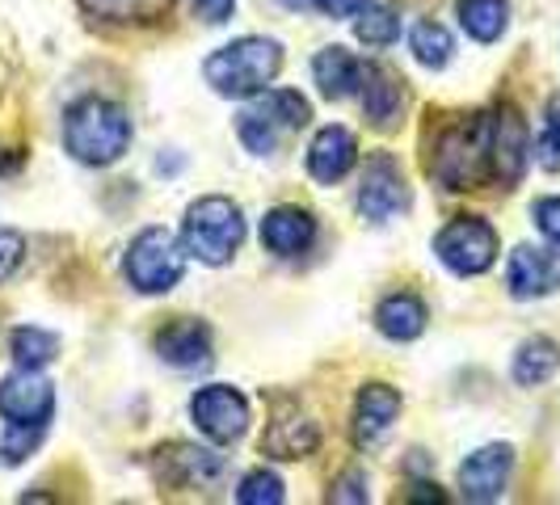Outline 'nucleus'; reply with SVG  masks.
Masks as SVG:
<instances>
[{
    "label": "nucleus",
    "instance_id": "nucleus-1",
    "mask_svg": "<svg viewBox=\"0 0 560 505\" xmlns=\"http://www.w3.org/2000/svg\"><path fill=\"white\" fill-rule=\"evenodd\" d=\"M430 177L451 190H480V186H498V156H493V110L464 114L459 122H451L439 131V140L430 148Z\"/></svg>",
    "mask_w": 560,
    "mask_h": 505
},
{
    "label": "nucleus",
    "instance_id": "nucleus-2",
    "mask_svg": "<svg viewBox=\"0 0 560 505\" xmlns=\"http://www.w3.org/2000/svg\"><path fill=\"white\" fill-rule=\"evenodd\" d=\"M131 114L110 97H81L63 110V148L89 168H110L131 148Z\"/></svg>",
    "mask_w": 560,
    "mask_h": 505
},
{
    "label": "nucleus",
    "instance_id": "nucleus-3",
    "mask_svg": "<svg viewBox=\"0 0 560 505\" xmlns=\"http://www.w3.org/2000/svg\"><path fill=\"white\" fill-rule=\"evenodd\" d=\"M279 72H282V43L261 38V34L232 38L220 51H211V56L202 59L207 84H211L220 97H232V102H245V97L266 93Z\"/></svg>",
    "mask_w": 560,
    "mask_h": 505
},
{
    "label": "nucleus",
    "instance_id": "nucleus-4",
    "mask_svg": "<svg viewBox=\"0 0 560 505\" xmlns=\"http://www.w3.org/2000/svg\"><path fill=\"white\" fill-rule=\"evenodd\" d=\"M182 245L202 266H228L245 245V211L224 195H202L186 207Z\"/></svg>",
    "mask_w": 560,
    "mask_h": 505
},
{
    "label": "nucleus",
    "instance_id": "nucleus-5",
    "mask_svg": "<svg viewBox=\"0 0 560 505\" xmlns=\"http://www.w3.org/2000/svg\"><path fill=\"white\" fill-rule=\"evenodd\" d=\"M312 122V102L300 89H266L253 97V106L236 114V140L253 156H275L279 143Z\"/></svg>",
    "mask_w": 560,
    "mask_h": 505
},
{
    "label": "nucleus",
    "instance_id": "nucleus-6",
    "mask_svg": "<svg viewBox=\"0 0 560 505\" xmlns=\"http://www.w3.org/2000/svg\"><path fill=\"white\" fill-rule=\"evenodd\" d=\"M186 245L182 236H173L168 227L152 224L136 232V240L127 245V257H122V274L127 282L140 291V295H168L182 274H186Z\"/></svg>",
    "mask_w": 560,
    "mask_h": 505
},
{
    "label": "nucleus",
    "instance_id": "nucleus-7",
    "mask_svg": "<svg viewBox=\"0 0 560 505\" xmlns=\"http://www.w3.org/2000/svg\"><path fill=\"white\" fill-rule=\"evenodd\" d=\"M498 252H502V240H498L493 224L480 220V215H455L434 236V257L447 266L451 274H459V279H477L485 270H493Z\"/></svg>",
    "mask_w": 560,
    "mask_h": 505
},
{
    "label": "nucleus",
    "instance_id": "nucleus-8",
    "mask_svg": "<svg viewBox=\"0 0 560 505\" xmlns=\"http://www.w3.org/2000/svg\"><path fill=\"white\" fill-rule=\"evenodd\" d=\"M190 421L202 438H211L215 447H228V443H241L249 434V396L236 392L232 384H207L190 396Z\"/></svg>",
    "mask_w": 560,
    "mask_h": 505
},
{
    "label": "nucleus",
    "instance_id": "nucleus-9",
    "mask_svg": "<svg viewBox=\"0 0 560 505\" xmlns=\"http://www.w3.org/2000/svg\"><path fill=\"white\" fill-rule=\"evenodd\" d=\"M0 418H4V425L47 430L56 418V384L34 366L9 371L0 379Z\"/></svg>",
    "mask_w": 560,
    "mask_h": 505
},
{
    "label": "nucleus",
    "instance_id": "nucleus-10",
    "mask_svg": "<svg viewBox=\"0 0 560 505\" xmlns=\"http://www.w3.org/2000/svg\"><path fill=\"white\" fill-rule=\"evenodd\" d=\"M409 207V181L393 152H371L359 173V215L371 224H388Z\"/></svg>",
    "mask_w": 560,
    "mask_h": 505
},
{
    "label": "nucleus",
    "instance_id": "nucleus-11",
    "mask_svg": "<svg viewBox=\"0 0 560 505\" xmlns=\"http://www.w3.org/2000/svg\"><path fill=\"white\" fill-rule=\"evenodd\" d=\"M510 477H514V447L510 443H489V447L472 450L459 463V493L472 505L502 502Z\"/></svg>",
    "mask_w": 560,
    "mask_h": 505
},
{
    "label": "nucleus",
    "instance_id": "nucleus-12",
    "mask_svg": "<svg viewBox=\"0 0 560 505\" xmlns=\"http://www.w3.org/2000/svg\"><path fill=\"white\" fill-rule=\"evenodd\" d=\"M505 286L514 300H544L560 291V245L539 249V245H518L505 261Z\"/></svg>",
    "mask_w": 560,
    "mask_h": 505
},
{
    "label": "nucleus",
    "instance_id": "nucleus-13",
    "mask_svg": "<svg viewBox=\"0 0 560 505\" xmlns=\"http://www.w3.org/2000/svg\"><path fill=\"white\" fill-rule=\"evenodd\" d=\"M359 165V140H354V131L350 127H341V122H329V127H320L308 143V173L312 181H320V186H337V181H346L350 173Z\"/></svg>",
    "mask_w": 560,
    "mask_h": 505
},
{
    "label": "nucleus",
    "instance_id": "nucleus-14",
    "mask_svg": "<svg viewBox=\"0 0 560 505\" xmlns=\"http://www.w3.org/2000/svg\"><path fill=\"white\" fill-rule=\"evenodd\" d=\"M493 156H498V186L502 190L518 186L532 161V136L514 106H493Z\"/></svg>",
    "mask_w": 560,
    "mask_h": 505
},
{
    "label": "nucleus",
    "instance_id": "nucleus-15",
    "mask_svg": "<svg viewBox=\"0 0 560 505\" xmlns=\"http://www.w3.org/2000/svg\"><path fill=\"white\" fill-rule=\"evenodd\" d=\"M261 245L275 257H304L316 245V215L304 207H275L261 220Z\"/></svg>",
    "mask_w": 560,
    "mask_h": 505
},
{
    "label": "nucleus",
    "instance_id": "nucleus-16",
    "mask_svg": "<svg viewBox=\"0 0 560 505\" xmlns=\"http://www.w3.org/2000/svg\"><path fill=\"white\" fill-rule=\"evenodd\" d=\"M156 354H161V363L177 366V371L211 366V359H215L211 354V329L202 320L182 316V320H173L156 333Z\"/></svg>",
    "mask_w": 560,
    "mask_h": 505
},
{
    "label": "nucleus",
    "instance_id": "nucleus-17",
    "mask_svg": "<svg viewBox=\"0 0 560 505\" xmlns=\"http://www.w3.org/2000/svg\"><path fill=\"white\" fill-rule=\"evenodd\" d=\"M396 418H400V392L388 384H363V392L354 400V443L359 447L384 443Z\"/></svg>",
    "mask_w": 560,
    "mask_h": 505
},
{
    "label": "nucleus",
    "instance_id": "nucleus-18",
    "mask_svg": "<svg viewBox=\"0 0 560 505\" xmlns=\"http://www.w3.org/2000/svg\"><path fill=\"white\" fill-rule=\"evenodd\" d=\"M156 472L165 484H177V489H202L224 472V459L207 447H190V443H173L156 455Z\"/></svg>",
    "mask_w": 560,
    "mask_h": 505
},
{
    "label": "nucleus",
    "instance_id": "nucleus-19",
    "mask_svg": "<svg viewBox=\"0 0 560 505\" xmlns=\"http://www.w3.org/2000/svg\"><path fill=\"white\" fill-rule=\"evenodd\" d=\"M363 59H354L346 47H325L320 56L312 59V81L329 102H346L363 89Z\"/></svg>",
    "mask_w": 560,
    "mask_h": 505
},
{
    "label": "nucleus",
    "instance_id": "nucleus-20",
    "mask_svg": "<svg viewBox=\"0 0 560 505\" xmlns=\"http://www.w3.org/2000/svg\"><path fill=\"white\" fill-rule=\"evenodd\" d=\"M425 320H430V312L413 291H396L388 300H380V308H375V329L388 341H418L425 333Z\"/></svg>",
    "mask_w": 560,
    "mask_h": 505
},
{
    "label": "nucleus",
    "instance_id": "nucleus-21",
    "mask_svg": "<svg viewBox=\"0 0 560 505\" xmlns=\"http://www.w3.org/2000/svg\"><path fill=\"white\" fill-rule=\"evenodd\" d=\"M359 97H363V114L375 127H393L396 118H400V106H405L400 81H396L388 68H380V63H366L363 68V89H359Z\"/></svg>",
    "mask_w": 560,
    "mask_h": 505
},
{
    "label": "nucleus",
    "instance_id": "nucleus-22",
    "mask_svg": "<svg viewBox=\"0 0 560 505\" xmlns=\"http://www.w3.org/2000/svg\"><path fill=\"white\" fill-rule=\"evenodd\" d=\"M557 371H560V345L544 333L527 337V341L514 350V363H510V375H514L518 388H539V384H548Z\"/></svg>",
    "mask_w": 560,
    "mask_h": 505
},
{
    "label": "nucleus",
    "instance_id": "nucleus-23",
    "mask_svg": "<svg viewBox=\"0 0 560 505\" xmlns=\"http://www.w3.org/2000/svg\"><path fill=\"white\" fill-rule=\"evenodd\" d=\"M316 447H320V430H316V421L300 418V413L279 418L266 430V438H261V450L270 459H304Z\"/></svg>",
    "mask_w": 560,
    "mask_h": 505
},
{
    "label": "nucleus",
    "instance_id": "nucleus-24",
    "mask_svg": "<svg viewBox=\"0 0 560 505\" xmlns=\"http://www.w3.org/2000/svg\"><path fill=\"white\" fill-rule=\"evenodd\" d=\"M459 13V26L472 43H498L510 26V0H459L455 4Z\"/></svg>",
    "mask_w": 560,
    "mask_h": 505
},
{
    "label": "nucleus",
    "instance_id": "nucleus-25",
    "mask_svg": "<svg viewBox=\"0 0 560 505\" xmlns=\"http://www.w3.org/2000/svg\"><path fill=\"white\" fill-rule=\"evenodd\" d=\"M9 354H13L18 366L43 371V366H51L59 359V337L51 329H38V325H22V329L9 333Z\"/></svg>",
    "mask_w": 560,
    "mask_h": 505
},
{
    "label": "nucleus",
    "instance_id": "nucleus-26",
    "mask_svg": "<svg viewBox=\"0 0 560 505\" xmlns=\"http://www.w3.org/2000/svg\"><path fill=\"white\" fill-rule=\"evenodd\" d=\"M409 51H413V59H418L421 68L439 72V68H447L451 56H455V38H451V30L439 26V22H418L413 34H409Z\"/></svg>",
    "mask_w": 560,
    "mask_h": 505
},
{
    "label": "nucleus",
    "instance_id": "nucleus-27",
    "mask_svg": "<svg viewBox=\"0 0 560 505\" xmlns=\"http://www.w3.org/2000/svg\"><path fill=\"white\" fill-rule=\"evenodd\" d=\"M81 4L106 22H156L173 9V0H81Z\"/></svg>",
    "mask_w": 560,
    "mask_h": 505
},
{
    "label": "nucleus",
    "instance_id": "nucleus-28",
    "mask_svg": "<svg viewBox=\"0 0 560 505\" xmlns=\"http://www.w3.org/2000/svg\"><path fill=\"white\" fill-rule=\"evenodd\" d=\"M354 34L366 47H393L400 38V13L393 4H366L363 13L354 17Z\"/></svg>",
    "mask_w": 560,
    "mask_h": 505
},
{
    "label": "nucleus",
    "instance_id": "nucleus-29",
    "mask_svg": "<svg viewBox=\"0 0 560 505\" xmlns=\"http://www.w3.org/2000/svg\"><path fill=\"white\" fill-rule=\"evenodd\" d=\"M282 497H287V484L270 468H253L236 484V502L241 505H282Z\"/></svg>",
    "mask_w": 560,
    "mask_h": 505
},
{
    "label": "nucleus",
    "instance_id": "nucleus-30",
    "mask_svg": "<svg viewBox=\"0 0 560 505\" xmlns=\"http://www.w3.org/2000/svg\"><path fill=\"white\" fill-rule=\"evenodd\" d=\"M532 156L539 168L560 173V102H552L548 114H544V131H539V140H535Z\"/></svg>",
    "mask_w": 560,
    "mask_h": 505
},
{
    "label": "nucleus",
    "instance_id": "nucleus-31",
    "mask_svg": "<svg viewBox=\"0 0 560 505\" xmlns=\"http://www.w3.org/2000/svg\"><path fill=\"white\" fill-rule=\"evenodd\" d=\"M38 438H43V430H26V425H9L4 434H0V459L4 463H22L30 450L38 447Z\"/></svg>",
    "mask_w": 560,
    "mask_h": 505
},
{
    "label": "nucleus",
    "instance_id": "nucleus-32",
    "mask_svg": "<svg viewBox=\"0 0 560 505\" xmlns=\"http://www.w3.org/2000/svg\"><path fill=\"white\" fill-rule=\"evenodd\" d=\"M26 261V236L18 227H0V282H9Z\"/></svg>",
    "mask_w": 560,
    "mask_h": 505
},
{
    "label": "nucleus",
    "instance_id": "nucleus-33",
    "mask_svg": "<svg viewBox=\"0 0 560 505\" xmlns=\"http://www.w3.org/2000/svg\"><path fill=\"white\" fill-rule=\"evenodd\" d=\"M532 220H535V227L552 240V245H560V195L539 198V202L532 207Z\"/></svg>",
    "mask_w": 560,
    "mask_h": 505
},
{
    "label": "nucleus",
    "instance_id": "nucleus-34",
    "mask_svg": "<svg viewBox=\"0 0 560 505\" xmlns=\"http://www.w3.org/2000/svg\"><path fill=\"white\" fill-rule=\"evenodd\" d=\"M329 497H334V502H350V505L366 502V497H371V493H366V472L350 468V472L334 484V493H329Z\"/></svg>",
    "mask_w": 560,
    "mask_h": 505
},
{
    "label": "nucleus",
    "instance_id": "nucleus-35",
    "mask_svg": "<svg viewBox=\"0 0 560 505\" xmlns=\"http://www.w3.org/2000/svg\"><path fill=\"white\" fill-rule=\"evenodd\" d=\"M190 4H195V13L207 26H224L228 17L236 13V0H190Z\"/></svg>",
    "mask_w": 560,
    "mask_h": 505
},
{
    "label": "nucleus",
    "instance_id": "nucleus-36",
    "mask_svg": "<svg viewBox=\"0 0 560 505\" xmlns=\"http://www.w3.org/2000/svg\"><path fill=\"white\" fill-rule=\"evenodd\" d=\"M371 0H325L320 4V13H329V17H359Z\"/></svg>",
    "mask_w": 560,
    "mask_h": 505
},
{
    "label": "nucleus",
    "instance_id": "nucleus-37",
    "mask_svg": "<svg viewBox=\"0 0 560 505\" xmlns=\"http://www.w3.org/2000/svg\"><path fill=\"white\" fill-rule=\"evenodd\" d=\"M287 9H300V13H308V9H320L325 0H282Z\"/></svg>",
    "mask_w": 560,
    "mask_h": 505
}]
</instances>
